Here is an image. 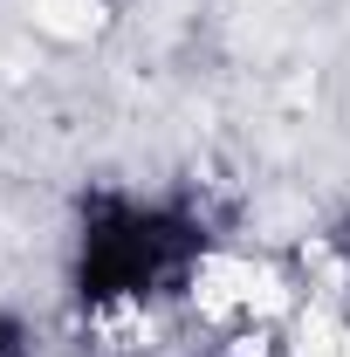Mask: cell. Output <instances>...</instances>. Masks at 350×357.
<instances>
[{
    "instance_id": "obj_2",
    "label": "cell",
    "mask_w": 350,
    "mask_h": 357,
    "mask_svg": "<svg viewBox=\"0 0 350 357\" xmlns=\"http://www.w3.org/2000/svg\"><path fill=\"white\" fill-rule=\"evenodd\" d=\"M323 248H330V261H337V275H344V289H350V206L337 213V220H330Z\"/></svg>"
},
{
    "instance_id": "obj_1",
    "label": "cell",
    "mask_w": 350,
    "mask_h": 357,
    "mask_svg": "<svg viewBox=\"0 0 350 357\" xmlns=\"http://www.w3.org/2000/svg\"><path fill=\"white\" fill-rule=\"evenodd\" d=\"M213 268V220L192 192L96 185L76 206L69 289L96 330H151Z\"/></svg>"
},
{
    "instance_id": "obj_3",
    "label": "cell",
    "mask_w": 350,
    "mask_h": 357,
    "mask_svg": "<svg viewBox=\"0 0 350 357\" xmlns=\"http://www.w3.org/2000/svg\"><path fill=\"white\" fill-rule=\"evenodd\" d=\"M0 357H35L28 351V323H21L14 310H0Z\"/></svg>"
}]
</instances>
